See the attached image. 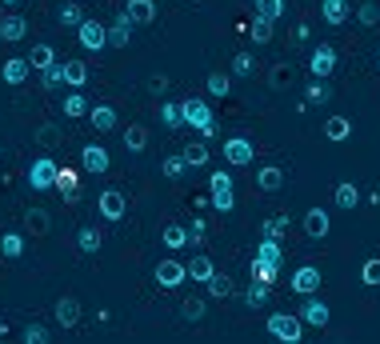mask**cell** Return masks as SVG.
Returning a JSON list of instances; mask_svg holds the SVG:
<instances>
[{
    "label": "cell",
    "mask_w": 380,
    "mask_h": 344,
    "mask_svg": "<svg viewBox=\"0 0 380 344\" xmlns=\"http://www.w3.org/2000/svg\"><path fill=\"white\" fill-rule=\"evenodd\" d=\"M256 13L269 20H280L285 17V0H256Z\"/></svg>",
    "instance_id": "cell-41"
},
{
    "label": "cell",
    "mask_w": 380,
    "mask_h": 344,
    "mask_svg": "<svg viewBox=\"0 0 380 344\" xmlns=\"http://www.w3.org/2000/svg\"><path fill=\"white\" fill-rule=\"evenodd\" d=\"M208 293H212V296H228V293H232V280L221 277V272H212V277H208Z\"/></svg>",
    "instance_id": "cell-45"
},
{
    "label": "cell",
    "mask_w": 380,
    "mask_h": 344,
    "mask_svg": "<svg viewBox=\"0 0 380 344\" xmlns=\"http://www.w3.org/2000/svg\"><path fill=\"white\" fill-rule=\"evenodd\" d=\"M208 92H212V97H228V92H232V81H228V76H224V72H208Z\"/></svg>",
    "instance_id": "cell-40"
},
{
    "label": "cell",
    "mask_w": 380,
    "mask_h": 344,
    "mask_svg": "<svg viewBox=\"0 0 380 344\" xmlns=\"http://www.w3.org/2000/svg\"><path fill=\"white\" fill-rule=\"evenodd\" d=\"M125 148L128 152H144V148H148V129H144V124H128L125 129Z\"/></svg>",
    "instance_id": "cell-26"
},
{
    "label": "cell",
    "mask_w": 380,
    "mask_h": 344,
    "mask_svg": "<svg viewBox=\"0 0 380 344\" xmlns=\"http://www.w3.org/2000/svg\"><path fill=\"white\" fill-rule=\"evenodd\" d=\"M200 236H205V220L196 216V220H192V229H189V245H200Z\"/></svg>",
    "instance_id": "cell-54"
},
{
    "label": "cell",
    "mask_w": 380,
    "mask_h": 344,
    "mask_svg": "<svg viewBox=\"0 0 380 344\" xmlns=\"http://www.w3.org/2000/svg\"><path fill=\"white\" fill-rule=\"evenodd\" d=\"M80 164H84V172H96V177H100V172H109V148L104 145H84L80 148Z\"/></svg>",
    "instance_id": "cell-11"
},
{
    "label": "cell",
    "mask_w": 380,
    "mask_h": 344,
    "mask_svg": "<svg viewBox=\"0 0 380 344\" xmlns=\"http://www.w3.org/2000/svg\"><path fill=\"white\" fill-rule=\"evenodd\" d=\"M269 336H276V341H285V344H301L304 341V320L296 312H272Z\"/></svg>",
    "instance_id": "cell-2"
},
{
    "label": "cell",
    "mask_w": 380,
    "mask_h": 344,
    "mask_svg": "<svg viewBox=\"0 0 380 344\" xmlns=\"http://www.w3.org/2000/svg\"><path fill=\"white\" fill-rule=\"evenodd\" d=\"M308 68H312V76H333V68H336V49L333 44H320V49H312V56H308Z\"/></svg>",
    "instance_id": "cell-12"
},
{
    "label": "cell",
    "mask_w": 380,
    "mask_h": 344,
    "mask_svg": "<svg viewBox=\"0 0 380 344\" xmlns=\"http://www.w3.org/2000/svg\"><path fill=\"white\" fill-rule=\"evenodd\" d=\"M320 20L333 24V28H340L345 20H352V4L349 0H320Z\"/></svg>",
    "instance_id": "cell-13"
},
{
    "label": "cell",
    "mask_w": 380,
    "mask_h": 344,
    "mask_svg": "<svg viewBox=\"0 0 380 344\" xmlns=\"http://www.w3.org/2000/svg\"><path fill=\"white\" fill-rule=\"evenodd\" d=\"M132 28H136V24H132L128 17L112 20V28H109V44H112V49H125L128 40H132Z\"/></svg>",
    "instance_id": "cell-22"
},
{
    "label": "cell",
    "mask_w": 380,
    "mask_h": 344,
    "mask_svg": "<svg viewBox=\"0 0 380 344\" xmlns=\"http://www.w3.org/2000/svg\"><path fill=\"white\" fill-rule=\"evenodd\" d=\"M0 156H4V145H0Z\"/></svg>",
    "instance_id": "cell-56"
},
{
    "label": "cell",
    "mask_w": 380,
    "mask_h": 344,
    "mask_svg": "<svg viewBox=\"0 0 380 344\" xmlns=\"http://www.w3.org/2000/svg\"><path fill=\"white\" fill-rule=\"evenodd\" d=\"M84 81H88V65H84V60H64V84L80 88Z\"/></svg>",
    "instance_id": "cell-29"
},
{
    "label": "cell",
    "mask_w": 380,
    "mask_h": 344,
    "mask_svg": "<svg viewBox=\"0 0 380 344\" xmlns=\"http://www.w3.org/2000/svg\"><path fill=\"white\" fill-rule=\"evenodd\" d=\"M256 261H269V264H280L285 261V245L276 240V236H264L260 245H256Z\"/></svg>",
    "instance_id": "cell-21"
},
{
    "label": "cell",
    "mask_w": 380,
    "mask_h": 344,
    "mask_svg": "<svg viewBox=\"0 0 380 344\" xmlns=\"http://www.w3.org/2000/svg\"><path fill=\"white\" fill-rule=\"evenodd\" d=\"M52 312H56V325H61V328H77V320H80V304H77V296H61Z\"/></svg>",
    "instance_id": "cell-15"
},
{
    "label": "cell",
    "mask_w": 380,
    "mask_h": 344,
    "mask_svg": "<svg viewBox=\"0 0 380 344\" xmlns=\"http://www.w3.org/2000/svg\"><path fill=\"white\" fill-rule=\"evenodd\" d=\"M36 140H40L45 148H52L56 140H61V132H56V124H40V129H36Z\"/></svg>",
    "instance_id": "cell-50"
},
{
    "label": "cell",
    "mask_w": 380,
    "mask_h": 344,
    "mask_svg": "<svg viewBox=\"0 0 380 344\" xmlns=\"http://www.w3.org/2000/svg\"><path fill=\"white\" fill-rule=\"evenodd\" d=\"M333 197H336V208H349V213H352V208L361 204V188H356L352 181H345V184H336Z\"/></svg>",
    "instance_id": "cell-24"
},
{
    "label": "cell",
    "mask_w": 380,
    "mask_h": 344,
    "mask_svg": "<svg viewBox=\"0 0 380 344\" xmlns=\"http://www.w3.org/2000/svg\"><path fill=\"white\" fill-rule=\"evenodd\" d=\"M29 60L24 56H13V60H4V68H0V76H4V84H24L29 81Z\"/></svg>",
    "instance_id": "cell-18"
},
{
    "label": "cell",
    "mask_w": 380,
    "mask_h": 344,
    "mask_svg": "<svg viewBox=\"0 0 380 344\" xmlns=\"http://www.w3.org/2000/svg\"><path fill=\"white\" fill-rule=\"evenodd\" d=\"M328 97H333V88L320 81V76H317V84H308V100H328Z\"/></svg>",
    "instance_id": "cell-52"
},
{
    "label": "cell",
    "mask_w": 380,
    "mask_h": 344,
    "mask_svg": "<svg viewBox=\"0 0 380 344\" xmlns=\"http://www.w3.org/2000/svg\"><path fill=\"white\" fill-rule=\"evenodd\" d=\"M248 36H253L256 44H269V40H272V20H269V17H260V13H256V20H253V24H248Z\"/></svg>",
    "instance_id": "cell-33"
},
{
    "label": "cell",
    "mask_w": 380,
    "mask_h": 344,
    "mask_svg": "<svg viewBox=\"0 0 380 344\" xmlns=\"http://www.w3.org/2000/svg\"><path fill=\"white\" fill-rule=\"evenodd\" d=\"M125 17L132 20V24H152V20H157V4H152V0H128Z\"/></svg>",
    "instance_id": "cell-17"
},
{
    "label": "cell",
    "mask_w": 380,
    "mask_h": 344,
    "mask_svg": "<svg viewBox=\"0 0 380 344\" xmlns=\"http://www.w3.org/2000/svg\"><path fill=\"white\" fill-rule=\"evenodd\" d=\"M180 113H184V124L189 129H196L200 136H216V120H212V108H208L200 97H189V100H180Z\"/></svg>",
    "instance_id": "cell-1"
},
{
    "label": "cell",
    "mask_w": 380,
    "mask_h": 344,
    "mask_svg": "<svg viewBox=\"0 0 380 344\" xmlns=\"http://www.w3.org/2000/svg\"><path fill=\"white\" fill-rule=\"evenodd\" d=\"M361 280H365L368 288H377L380 284V261L372 256V261H365V268H361Z\"/></svg>",
    "instance_id": "cell-46"
},
{
    "label": "cell",
    "mask_w": 380,
    "mask_h": 344,
    "mask_svg": "<svg viewBox=\"0 0 380 344\" xmlns=\"http://www.w3.org/2000/svg\"><path fill=\"white\" fill-rule=\"evenodd\" d=\"M280 184H285V172H280L276 164H269V168L256 172V188H260V193H280Z\"/></svg>",
    "instance_id": "cell-20"
},
{
    "label": "cell",
    "mask_w": 380,
    "mask_h": 344,
    "mask_svg": "<svg viewBox=\"0 0 380 344\" xmlns=\"http://www.w3.org/2000/svg\"><path fill=\"white\" fill-rule=\"evenodd\" d=\"M296 316H301L304 325L324 328V325H328V316H333V312H328V304H324V300H320L317 293H308V296H304V304H301V312H296Z\"/></svg>",
    "instance_id": "cell-8"
},
{
    "label": "cell",
    "mask_w": 380,
    "mask_h": 344,
    "mask_svg": "<svg viewBox=\"0 0 380 344\" xmlns=\"http://www.w3.org/2000/svg\"><path fill=\"white\" fill-rule=\"evenodd\" d=\"M96 208H100V216H104V220H120V216L128 213V200H125V193H120V188H104Z\"/></svg>",
    "instance_id": "cell-10"
},
{
    "label": "cell",
    "mask_w": 380,
    "mask_h": 344,
    "mask_svg": "<svg viewBox=\"0 0 380 344\" xmlns=\"http://www.w3.org/2000/svg\"><path fill=\"white\" fill-rule=\"evenodd\" d=\"M377 65H380V52H377Z\"/></svg>",
    "instance_id": "cell-58"
},
{
    "label": "cell",
    "mask_w": 380,
    "mask_h": 344,
    "mask_svg": "<svg viewBox=\"0 0 380 344\" xmlns=\"http://www.w3.org/2000/svg\"><path fill=\"white\" fill-rule=\"evenodd\" d=\"M56 168H61V164L52 161V156H36V161L29 164L32 193H48V188H56Z\"/></svg>",
    "instance_id": "cell-4"
},
{
    "label": "cell",
    "mask_w": 380,
    "mask_h": 344,
    "mask_svg": "<svg viewBox=\"0 0 380 344\" xmlns=\"http://www.w3.org/2000/svg\"><path fill=\"white\" fill-rule=\"evenodd\" d=\"M80 20H84V13H80V4H64V8H61V24H68V28H77Z\"/></svg>",
    "instance_id": "cell-47"
},
{
    "label": "cell",
    "mask_w": 380,
    "mask_h": 344,
    "mask_svg": "<svg viewBox=\"0 0 380 344\" xmlns=\"http://www.w3.org/2000/svg\"><path fill=\"white\" fill-rule=\"evenodd\" d=\"M88 113V100H84V92H68V97H64V116H84Z\"/></svg>",
    "instance_id": "cell-39"
},
{
    "label": "cell",
    "mask_w": 380,
    "mask_h": 344,
    "mask_svg": "<svg viewBox=\"0 0 380 344\" xmlns=\"http://www.w3.org/2000/svg\"><path fill=\"white\" fill-rule=\"evenodd\" d=\"M320 268L317 264H301V268H296V272H292V280H288V288H292V293L296 296H308V293H320Z\"/></svg>",
    "instance_id": "cell-7"
},
{
    "label": "cell",
    "mask_w": 380,
    "mask_h": 344,
    "mask_svg": "<svg viewBox=\"0 0 380 344\" xmlns=\"http://www.w3.org/2000/svg\"><path fill=\"white\" fill-rule=\"evenodd\" d=\"M160 172H164L168 181H180V177L189 172V161H184V152H176V156H164V164H160Z\"/></svg>",
    "instance_id": "cell-30"
},
{
    "label": "cell",
    "mask_w": 380,
    "mask_h": 344,
    "mask_svg": "<svg viewBox=\"0 0 380 344\" xmlns=\"http://www.w3.org/2000/svg\"><path fill=\"white\" fill-rule=\"evenodd\" d=\"M205 300H184V320H189V325H196V320H200V316H205Z\"/></svg>",
    "instance_id": "cell-48"
},
{
    "label": "cell",
    "mask_w": 380,
    "mask_h": 344,
    "mask_svg": "<svg viewBox=\"0 0 380 344\" xmlns=\"http://www.w3.org/2000/svg\"><path fill=\"white\" fill-rule=\"evenodd\" d=\"M64 84V65H48L45 68V88H61Z\"/></svg>",
    "instance_id": "cell-49"
},
{
    "label": "cell",
    "mask_w": 380,
    "mask_h": 344,
    "mask_svg": "<svg viewBox=\"0 0 380 344\" xmlns=\"http://www.w3.org/2000/svg\"><path fill=\"white\" fill-rule=\"evenodd\" d=\"M324 136H328V140H349L352 120L349 116H328V120H324Z\"/></svg>",
    "instance_id": "cell-23"
},
{
    "label": "cell",
    "mask_w": 380,
    "mask_h": 344,
    "mask_svg": "<svg viewBox=\"0 0 380 344\" xmlns=\"http://www.w3.org/2000/svg\"><path fill=\"white\" fill-rule=\"evenodd\" d=\"M48 65H56V49L52 44H36L29 56V68H36V72H45Z\"/></svg>",
    "instance_id": "cell-27"
},
{
    "label": "cell",
    "mask_w": 380,
    "mask_h": 344,
    "mask_svg": "<svg viewBox=\"0 0 380 344\" xmlns=\"http://www.w3.org/2000/svg\"><path fill=\"white\" fill-rule=\"evenodd\" d=\"M4 4H16V0H4Z\"/></svg>",
    "instance_id": "cell-57"
},
{
    "label": "cell",
    "mask_w": 380,
    "mask_h": 344,
    "mask_svg": "<svg viewBox=\"0 0 380 344\" xmlns=\"http://www.w3.org/2000/svg\"><path fill=\"white\" fill-rule=\"evenodd\" d=\"M100 245H104V240H100V232H96V229H80L77 232V248H80V252H88V256H93V252H100Z\"/></svg>",
    "instance_id": "cell-34"
},
{
    "label": "cell",
    "mask_w": 380,
    "mask_h": 344,
    "mask_svg": "<svg viewBox=\"0 0 380 344\" xmlns=\"http://www.w3.org/2000/svg\"><path fill=\"white\" fill-rule=\"evenodd\" d=\"M88 120L96 124V132L116 129V108L112 104H88Z\"/></svg>",
    "instance_id": "cell-19"
},
{
    "label": "cell",
    "mask_w": 380,
    "mask_h": 344,
    "mask_svg": "<svg viewBox=\"0 0 380 344\" xmlns=\"http://www.w3.org/2000/svg\"><path fill=\"white\" fill-rule=\"evenodd\" d=\"M164 88H168V76H152V81H148V92H152V97H164Z\"/></svg>",
    "instance_id": "cell-55"
},
{
    "label": "cell",
    "mask_w": 380,
    "mask_h": 344,
    "mask_svg": "<svg viewBox=\"0 0 380 344\" xmlns=\"http://www.w3.org/2000/svg\"><path fill=\"white\" fill-rule=\"evenodd\" d=\"M232 72H237V76H253L256 72L253 52H237V56H232Z\"/></svg>",
    "instance_id": "cell-42"
},
{
    "label": "cell",
    "mask_w": 380,
    "mask_h": 344,
    "mask_svg": "<svg viewBox=\"0 0 380 344\" xmlns=\"http://www.w3.org/2000/svg\"><path fill=\"white\" fill-rule=\"evenodd\" d=\"M20 252H24V236H20V232H4V236H0V256L16 261Z\"/></svg>",
    "instance_id": "cell-31"
},
{
    "label": "cell",
    "mask_w": 380,
    "mask_h": 344,
    "mask_svg": "<svg viewBox=\"0 0 380 344\" xmlns=\"http://www.w3.org/2000/svg\"><path fill=\"white\" fill-rule=\"evenodd\" d=\"M160 124H164V129H184V113H180V104H173V100H168V104H160Z\"/></svg>",
    "instance_id": "cell-32"
},
{
    "label": "cell",
    "mask_w": 380,
    "mask_h": 344,
    "mask_svg": "<svg viewBox=\"0 0 380 344\" xmlns=\"http://www.w3.org/2000/svg\"><path fill=\"white\" fill-rule=\"evenodd\" d=\"M224 161L244 168V164L256 161V145L248 140V136H228V140H224Z\"/></svg>",
    "instance_id": "cell-6"
},
{
    "label": "cell",
    "mask_w": 380,
    "mask_h": 344,
    "mask_svg": "<svg viewBox=\"0 0 380 344\" xmlns=\"http://www.w3.org/2000/svg\"><path fill=\"white\" fill-rule=\"evenodd\" d=\"M208 204H212L216 213H232V204H237V197H232V177H228L224 168H216V172L208 177Z\"/></svg>",
    "instance_id": "cell-3"
},
{
    "label": "cell",
    "mask_w": 380,
    "mask_h": 344,
    "mask_svg": "<svg viewBox=\"0 0 380 344\" xmlns=\"http://www.w3.org/2000/svg\"><path fill=\"white\" fill-rule=\"evenodd\" d=\"M160 240H164V248L180 252V248H189V229L184 224H168V229L160 232Z\"/></svg>",
    "instance_id": "cell-25"
},
{
    "label": "cell",
    "mask_w": 380,
    "mask_h": 344,
    "mask_svg": "<svg viewBox=\"0 0 380 344\" xmlns=\"http://www.w3.org/2000/svg\"><path fill=\"white\" fill-rule=\"evenodd\" d=\"M77 36H80V49L84 52H100L104 44H109V28H104L100 20H80Z\"/></svg>",
    "instance_id": "cell-5"
},
{
    "label": "cell",
    "mask_w": 380,
    "mask_h": 344,
    "mask_svg": "<svg viewBox=\"0 0 380 344\" xmlns=\"http://www.w3.org/2000/svg\"><path fill=\"white\" fill-rule=\"evenodd\" d=\"M285 232H288V213H280V216H272V220H264V236H276V240H280Z\"/></svg>",
    "instance_id": "cell-44"
},
{
    "label": "cell",
    "mask_w": 380,
    "mask_h": 344,
    "mask_svg": "<svg viewBox=\"0 0 380 344\" xmlns=\"http://www.w3.org/2000/svg\"><path fill=\"white\" fill-rule=\"evenodd\" d=\"M24 341L29 344H48V328L45 325H29L24 328Z\"/></svg>",
    "instance_id": "cell-51"
},
{
    "label": "cell",
    "mask_w": 380,
    "mask_h": 344,
    "mask_svg": "<svg viewBox=\"0 0 380 344\" xmlns=\"http://www.w3.org/2000/svg\"><path fill=\"white\" fill-rule=\"evenodd\" d=\"M276 277H280V264H269V261H256V256H253V280L276 284Z\"/></svg>",
    "instance_id": "cell-36"
},
{
    "label": "cell",
    "mask_w": 380,
    "mask_h": 344,
    "mask_svg": "<svg viewBox=\"0 0 380 344\" xmlns=\"http://www.w3.org/2000/svg\"><path fill=\"white\" fill-rule=\"evenodd\" d=\"M152 277H157V284H160V288H180V284L189 280V268H184L180 261H160Z\"/></svg>",
    "instance_id": "cell-9"
},
{
    "label": "cell",
    "mask_w": 380,
    "mask_h": 344,
    "mask_svg": "<svg viewBox=\"0 0 380 344\" xmlns=\"http://www.w3.org/2000/svg\"><path fill=\"white\" fill-rule=\"evenodd\" d=\"M328 229H333V220H328V213H324V208H308V213H304V232H308L312 240H324V236H328Z\"/></svg>",
    "instance_id": "cell-14"
},
{
    "label": "cell",
    "mask_w": 380,
    "mask_h": 344,
    "mask_svg": "<svg viewBox=\"0 0 380 344\" xmlns=\"http://www.w3.org/2000/svg\"><path fill=\"white\" fill-rule=\"evenodd\" d=\"M24 224H29L32 236H45L48 232V213L45 208H29V213H24Z\"/></svg>",
    "instance_id": "cell-37"
},
{
    "label": "cell",
    "mask_w": 380,
    "mask_h": 344,
    "mask_svg": "<svg viewBox=\"0 0 380 344\" xmlns=\"http://www.w3.org/2000/svg\"><path fill=\"white\" fill-rule=\"evenodd\" d=\"M356 20H361L365 28L380 24V4H372V0H368V4H361V8H356Z\"/></svg>",
    "instance_id": "cell-43"
},
{
    "label": "cell",
    "mask_w": 380,
    "mask_h": 344,
    "mask_svg": "<svg viewBox=\"0 0 380 344\" xmlns=\"http://www.w3.org/2000/svg\"><path fill=\"white\" fill-rule=\"evenodd\" d=\"M208 156H212V148H208V145H200V140L184 148V161H189V168H205V164H208Z\"/></svg>",
    "instance_id": "cell-35"
},
{
    "label": "cell",
    "mask_w": 380,
    "mask_h": 344,
    "mask_svg": "<svg viewBox=\"0 0 380 344\" xmlns=\"http://www.w3.org/2000/svg\"><path fill=\"white\" fill-rule=\"evenodd\" d=\"M184 268H189V277L196 280V284H208V277H212V272H216V268H212V261H208V256H192V261L184 264Z\"/></svg>",
    "instance_id": "cell-28"
},
{
    "label": "cell",
    "mask_w": 380,
    "mask_h": 344,
    "mask_svg": "<svg viewBox=\"0 0 380 344\" xmlns=\"http://www.w3.org/2000/svg\"><path fill=\"white\" fill-rule=\"evenodd\" d=\"M269 81H272V88H285V81H288V65H276L269 72Z\"/></svg>",
    "instance_id": "cell-53"
},
{
    "label": "cell",
    "mask_w": 380,
    "mask_h": 344,
    "mask_svg": "<svg viewBox=\"0 0 380 344\" xmlns=\"http://www.w3.org/2000/svg\"><path fill=\"white\" fill-rule=\"evenodd\" d=\"M24 33H29V20L24 17H0V40H8V44H16V40H24Z\"/></svg>",
    "instance_id": "cell-16"
},
{
    "label": "cell",
    "mask_w": 380,
    "mask_h": 344,
    "mask_svg": "<svg viewBox=\"0 0 380 344\" xmlns=\"http://www.w3.org/2000/svg\"><path fill=\"white\" fill-rule=\"evenodd\" d=\"M269 293H272V284H264V280H253V284H248V296H244V300H248V309H260V304L269 300Z\"/></svg>",
    "instance_id": "cell-38"
}]
</instances>
